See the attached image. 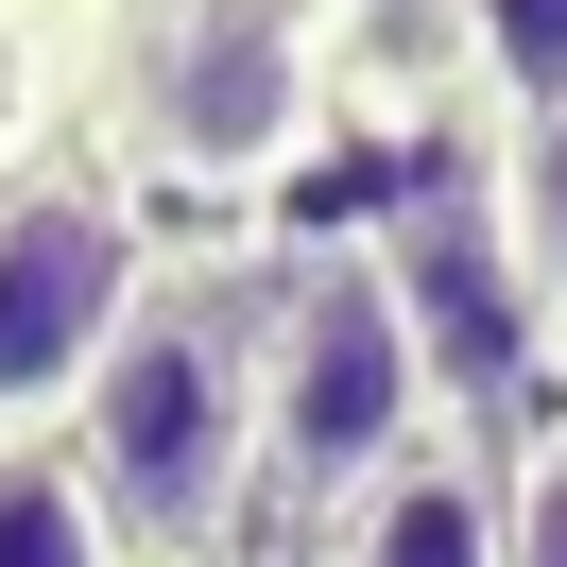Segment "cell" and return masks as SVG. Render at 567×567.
<instances>
[{"label": "cell", "instance_id": "obj_1", "mask_svg": "<svg viewBox=\"0 0 567 567\" xmlns=\"http://www.w3.org/2000/svg\"><path fill=\"white\" fill-rule=\"evenodd\" d=\"M52 447L86 464L121 567H207L241 533V482H258V276L241 258H173Z\"/></svg>", "mask_w": 567, "mask_h": 567}, {"label": "cell", "instance_id": "obj_4", "mask_svg": "<svg viewBox=\"0 0 567 567\" xmlns=\"http://www.w3.org/2000/svg\"><path fill=\"white\" fill-rule=\"evenodd\" d=\"M138 292H155V241H138V207L104 173H70V155L0 173V447L70 430V395L104 379Z\"/></svg>", "mask_w": 567, "mask_h": 567}, {"label": "cell", "instance_id": "obj_6", "mask_svg": "<svg viewBox=\"0 0 567 567\" xmlns=\"http://www.w3.org/2000/svg\"><path fill=\"white\" fill-rule=\"evenodd\" d=\"M310 567H498V447H464V430H430L395 482H361L344 516H327Z\"/></svg>", "mask_w": 567, "mask_h": 567}, {"label": "cell", "instance_id": "obj_10", "mask_svg": "<svg viewBox=\"0 0 567 567\" xmlns=\"http://www.w3.org/2000/svg\"><path fill=\"white\" fill-rule=\"evenodd\" d=\"M498 567H567V413L498 447Z\"/></svg>", "mask_w": 567, "mask_h": 567}, {"label": "cell", "instance_id": "obj_5", "mask_svg": "<svg viewBox=\"0 0 567 567\" xmlns=\"http://www.w3.org/2000/svg\"><path fill=\"white\" fill-rule=\"evenodd\" d=\"M361 241H379V276H395V310H413V361H430L447 413H498V395H533L567 361L550 292H533V258H516V207H498V155L413 173Z\"/></svg>", "mask_w": 567, "mask_h": 567}, {"label": "cell", "instance_id": "obj_3", "mask_svg": "<svg viewBox=\"0 0 567 567\" xmlns=\"http://www.w3.org/2000/svg\"><path fill=\"white\" fill-rule=\"evenodd\" d=\"M430 430H447V395H430V361H413V310H395L379 241L276 258V292H258V482L310 498V516H344Z\"/></svg>", "mask_w": 567, "mask_h": 567}, {"label": "cell", "instance_id": "obj_2", "mask_svg": "<svg viewBox=\"0 0 567 567\" xmlns=\"http://www.w3.org/2000/svg\"><path fill=\"white\" fill-rule=\"evenodd\" d=\"M104 138L173 189H276L327 138V0H121Z\"/></svg>", "mask_w": 567, "mask_h": 567}, {"label": "cell", "instance_id": "obj_8", "mask_svg": "<svg viewBox=\"0 0 567 567\" xmlns=\"http://www.w3.org/2000/svg\"><path fill=\"white\" fill-rule=\"evenodd\" d=\"M464 70H482L498 138L516 121H567V0H464Z\"/></svg>", "mask_w": 567, "mask_h": 567}, {"label": "cell", "instance_id": "obj_7", "mask_svg": "<svg viewBox=\"0 0 567 567\" xmlns=\"http://www.w3.org/2000/svg\"><path fill=\"white\" fill-rule=\"evenodd\" d=\"M0 567H121L104 498H86V464L52 447V430H18V447H0Z\"/></svg>", "mask_w": 567, "mask_h": 567}, {"label": "cell", "instance_id": "obj_9", "mask_svg": "<svg viewBox=\"0 0 567 567\" xmlns=\"http://www.w3.org/2000/svg\"><path fill=\"white\" fill-rule=\"evenodd\" d=\"M498 207H516V258H533V292L567 327V121H516L498 138Z\"/></svg>", "mask_w": 567, "mask_h": 567}]
</instances>
